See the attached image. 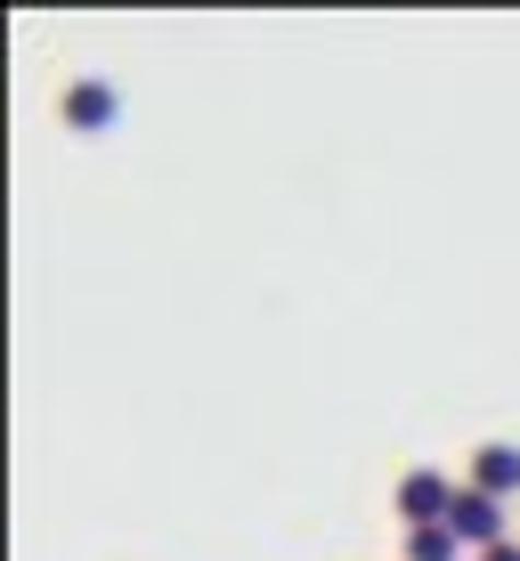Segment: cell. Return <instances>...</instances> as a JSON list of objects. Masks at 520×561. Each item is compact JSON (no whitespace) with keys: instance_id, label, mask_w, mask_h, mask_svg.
Instances as JSON below:
<instances>
[{"instance_id":"3","label":"cell","mask_w":520,"mask_h":561,"mask_svg":"<svg viewBox=\"0 0 520 561\" xmlns=\"http://www.w3.org/2000/svg\"><path fill=\"white\" fill-rule=\"evenodd\" d=\"M114 114H123V99H114V82H73V90H66V130H82V139H99V130H114Z\"/></svg>"},{"instance_id":"2","label":"cell","mask_w":520,"mask_h":561,"mask_svg":"<svg viewBox=\"0 0 520 561\" xmlns=\"http://www.w3.org/2000/svg\"><path fill=\"white\" fill-rule=\"evenodd\" d=\"M448 529L464 537V546H479V553H488V546H505V537H512V529H505V505H496V496H479L472 480H464V496H455Z\"/></svg>"},{"instance_id":"6","label":"cell","mask_w":520,"mask_h":561,"mask_svg":"<svg viewBox=\"0 0 520 561\" xmlns=\"http://www.w3.org/2000/svg\"><path fill=\"white\" fill-rule=\"evenodd\" d=\"M479 561H520V537H505V546H488Z\"/></svg>"},{"instance_id":"1","label":"cell","mask_w":520,"mask_h":561,"mask_svg":"<svg viewBox=\"0 0 520 561\" xmlns=\"http://www.w3.org/2000/svg\"><path fill=\"white\" fill-rule=\"evenodd\" d=\"M455 496H464V489H455L439 463H423V472L398 480V513H407V529H439V520L455 513Z\"/></svg>"},{"instance_id":"4","label":"cell","mask_w":520,"mask_h":561,"mask_svg":"<svg viewBox=\"0 0 520 561\" xmlns=\"http://www.w3.org/2000/svg\"><path fill=\"white\" fill-rule=\"evenodd\" d=\"M472 489L496 496V505L520 489V448H512V439H488V448H472Z\"/></svg>"},{"instance_id":"5","label":"cell","mask_w":520,"mask_h":561,"mask_svg":"<svg viewBox=\"0 0 520 561\" xmlns=\"http://www.w3.org/2000/svg\"><path fill=\"white\" fill-rule=\"evenodd\" d=\"M407 561H464V537L439 520V529H407Z\"/></svg>"}]
</instances>
